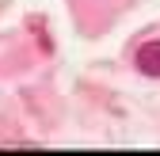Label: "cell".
<instances>
[{"mask_svg":"<svg viewBox=\"0 0 160 156\" xmlns=\"http://www.w3.org/2000/svg\"><path fill=\"white\" fill-rule=\"evenodd\" d=\"M133 61H137V69H141L145 76H160V38L156 42H145Z\"/></svg>","mask_w":160,"mask_h":156,"instance_id":"1","label":"cell"}]
</instances>
